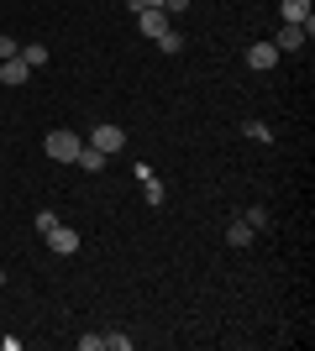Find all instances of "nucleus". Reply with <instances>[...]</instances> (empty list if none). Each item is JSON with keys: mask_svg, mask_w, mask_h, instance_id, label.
<instances>
[{"mask_svg": "<svg viewBox=\"0 0 315 351\" xmlns=\"http://www.w3.org/2000/svg\"><path fill=\"white\" fill-rule=\"evenodd\" d=\"M137 178H142V199H148V205L158 210V205L168 199V189L158 184V178H152V168H142V162H137Z\"/></svg>", "mask_w": 315, "mask_h": 351, "instance_id": "obj_6", "label": "nucleus"}, {"mask_svg": "<svg viewBox=\"0 0 315 351\" xmlns=\"http://www.w3.org/2000/svg\"><path fill=\"white\" fill-rule=\"evenodd\" d=\"M253 236H257V231L247 226V220H231V226H226V247L242 252V247H253Z\"/></svg>", "mask_w": 315, "mask_h": 351, "instance_id": "obj_9", "label": "nucleus"}, {"mask_svg": "<svg viewBox=\"0 0 315 351\" xmlns=\"http://www.w3.org/2000/svg\"><path fill=\"white\" fill-rule=\"evenodd\" d=\"M189 11V0H168V16H184Z\"/></svg>", "mask_w": 315, "mask_h": 351, "instance_id": "obj_20", "label": "nucleus"}, {"mask_svg": "<svg viewBox=\"0 0 315 351\" xmlns=\"http://www.w3.org/2000/svg\"><path fill=\"white\" fill-rule=\"evenodd\" d=\"M90 147H100L105 158H110V152H121V147H126V132H121V126H95V132H90Z\"/></svg>", "mask_w": 315, "mask_h": 351, "instance_id": "obj_4", "label": "nucleus"}, {"mask_svg": "<svg viewBox=\"0 0 315 351\" xmlns=\"http://www.w3.org/2000/svg\"><path fill=\"white\" fill-rule=\"evenodd\" d=\"M137 27L148 32V37H163V32L174 27V16H168V11H158V5H142V11H137Z\"/></svg>", "mask_w": 315, "mask_h": 351, "instance_id": "obj_2", "label": "nucleus"}, {"mask_svg": "<svg viewBox=\"0 0 315 351\" xmlns=\"http://www.w3.org/2000/svg\"><path fill=\"white\" fill-rule=\"evenodd\" d=\"M242 132L257 136V142H268V126H263V121H242Z\"/></svg>", "mask_w": 315, "mask_h": 351, "instance_id": "obj_15", "label": "nucleus"}, {"mask_svg": "<svg viewBox=\"0 0 315 351\" xmlns=\"http://www.w3.org/2000/svg\"><path fill=\"white\" fill-rule=\"evenodd\" d=\"M152 43L163 47V53H184V37H179V27H168L163 37H152Z\"/></svg>", "mask_w": 315, "mask_h": 351, "instance_id": "obj_12", "label": "nucleus"}, {"mask_svg": "<svg viewBox=\"0 0 315 351\" xmlns=\"http://www.w3.org/2000/svg\"><path fill=\"white\" fill-rule=\"evenodd\" d=\"M74 168H84V173H100V168H105V152L84 142V147H79V158H74Z\"/></svg>", "mask_w": 315, "mask_h": 351, "instance_id": "obj_10", "label": "nucleus"}, {"mask_svg": "<svg viewBox=\"0 0 315 351\" xmlns=\"http://www.w3.org/2000/svg\"><path fill=\"white\" fill-rule=\"evenodd\" d=\"M273 63H279V47H273V43H253V47H247V69L268 73Z\"/></svg>", "mask_w": 315, "mask_h": 351, "instance_id": "obj_5", "label": "nucleus"}, {"mask_svg": "<svg viewBox=\"0 0 315 351\" xmlns=\"http://www.w3.org/2000/svg\"><path fill=\"white\" fill-rule=\"evenodd\" d=\"M242 220H247L253 231H268V226H273V215H268V210H263V205H253V210H247V215H242Z\"/></svg>", "mask_w": 315, "mask_h": 351, "instance_id": "obj_13", "label": "nucleus"}, {"mask_svg": "<svg viewBox=\"0 0 315 351\" xmlns=\"http://www.w3.org/2000/svg\"><path fill=\"white\" fill-rule=\"evenodd\" d=\"M21 63H27V69H43V63H47V47L43 43H21Z\"/></svg>", "mask_w": 315, "mask_h": 351, "instance_id": "obj_11", "label": "nucleus"}, {"mask_svg": "<svg viewBox=\"0 0 315 351\" xmlns=\"http://www.w3.org/2000/svg\"><path fill=\"white\" fill-rule=\"evenodd\" d=\"M105 346H110V351H132V336H121V330H105Z\"/></svg>", "mask_w": 315, "mask_h": 351, "instance_id": "obj_14", "label": "nucleus"}, {"mask_svg": "<svg viewBox=\"0 0 315 351\" xmlns=\"http://www.w3.org/2000/svg\"><path fill=\"white\" fill-rule=\"evenodd\" d=\"M305 43H310V37H305V27H289V21L279 27V37H273V47H279V53H300Z\"/></svg>", "mask_w": 315, "mask_h": 351, "instance_id": "obj_7", "label": "nucleus"}, {"mask_svg": "<svg viewBox=\"0 0 315 351\" xmlns=\"http://www.w3.org/2000/svg\"><path fill=\"white\" fill-rule=\"evenodd\" d=\"M0 289H5V273H0Z\"/></svg>", "mask_w": 315, "mask_h": 351, "instance_id": "obj_21", "label": "nucleus"}, {"mask_svg": "<svg viewBox=\"0 0 315 351\" xmlns=\"http://www.w3.org/2000/svg\"><path fill=\"white\" fill-rule=\"evenodd\" d=\"M53 226H58V215H53V210H37V231L47 236V231H53Z\"/></svg>", "mask_w": 315, "mask_h": 351, "instance_id": "obj_16", "label": "nucleus"}, {"mask_svg": "<svg viewBox=\"0 0 315 351\" xmlns=\"http://www.w3.org/2000/svg\"><path fill=\"white\" fill-rule=\"evenodd\" d=\"M47 158H53V162H74L79 158V147H84V136H79V132H47Z\"/></svg>", "mask_w": 315, "mask_h": 351, "instance_id": "obj_1", "label": "nucleus"}, {"mask_svg": "<svg viewBox=\"0 0 315 351\" xmlns=\"http://www.w3.org/2000/svg\"><path fill=\"white\" fill-rule=\"evenodd\" d=\"M47 247L58 252V257H74V252H79V231H74V226H63V220H58V226L47 231Z\"/></svg>", "mask_w": 315, "mask_h": 351, "instance_id": "obj_3", "label": "nucleus"}, {"mask_svg": "<svg viewBox=\"0 0 315 351\" xmlns=\"http://www.w3.org/2000/svg\"><path fill=\"white\" fill-rule=\"evenodd\" d=\"M79 351H105V336H79Z\"/></svg>", "mask_w": 315, "mask_h": 351, "instance_id": "obj_17", "label": "nucleus"}, {"mask_svg": "<svg viewBox=\"0 0 315 351\" xmlns=\"http://www.w3.org/2000/svg\"><path fill=\"white\" fill-rule=\"evenodd\" d=\"M16 53H21V43H16V37H0V58H16Z\"/></svg>", "mask_w": 315, "mask_h": 351, "instance_id": "obj_18", "label": "nucleus"}, {"mask_svg": "<svg viewBox=\"0 0 315 351\" xmlns=\"http://www.w3.org/2000/svg\"><path fill=\"white\" fill-rule=\"evenodd\" d=\"M27 79H32V69L21 63V53H16V58H0V84H27Z\"/></svg>", "mask_w": 315, "mask_h": 351, "instance_id": "obj_8", "label": "nucleus"}, {"mask_svg": "<svg viewBox=\"0 0 315 351\" xmlns=\"http://www.w3.org/2000/svg\"><path fill=\"white\" fill-rule=\"evenodd\" d=\"M142 5H158V11H168V0H132V11H142Z\"/></svg>", "mask_w": 315, "mask_h": 351, "instance_id": "obj_19", "label": "nucleus"}]
</instances>
